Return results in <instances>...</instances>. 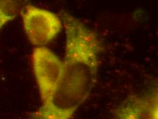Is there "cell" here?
Masks as SVG:
<instances>
[{
	"label": "cell",
	"instance_id": "cell-3",
	"mask_svg": "<svg viewBox=\"0 0 158 119\" xmlns=\"http://www.w3.org/2000/svg\"><path fill=\"white\" fill-rule=\"evenodd\" d=\"M33 71L42 103L47 101L53 92L64 71V60L50 49L36 47L31 55Z\"/></svg>",
	"mask_w": 158,
	"mask_h": 119
},
{
	"label": "cell",
	"instance_id": "cell-2",
	"mask_svg": "<svg viewBox=\"0 0 158 119\" xmlns=\"http://www.w3.org/2000/svg\"><path fill=\"white\" fill-rule=\"evenodd\" d=\"M21 15L25 34L35 47L49 43L64 28L60 16L38 6L27 4Z\"/></svg>",
	"mask_w": 158,
	"mask_h": 119
},
{
	"label": "cell",
	"instance_id": "cell-4",
	"mask_svg": "<svg viewBox=\"0 0 158 119\" xmlns=\"http://www.w3.org/2000/svg\"><path fill=\"white\" fill-rule=\"evenodd\" d=\"M115 119H158L157 88L128 97L113 111Z\"/></svg>",
	"mask_w": 158,
	"mask_h": 119
},
{
	"label": "cell",
	"instance_id": "cell-1",
	"mask_svg": "<svg viewBox=\"0 0 158 119\" xmlns=\"http://www.w3.org/2000/svg\"><path fill=\"white\" fill-rule=\"evenodd\" d=\"M65 34L64 68L51 97L30 119H71L96 82L102 45L95 33L66 11L61 12Z\"/></svg>",
	"mask_w": 158,
	"mask_h": 119
},
{
	"label": "cell",
	"instance_id": "cell-5",
	"mask_svg": "<svg viewBox=\"0 0 158 119\" xmlns=\"http://www.w3.org/2000/svg\"><path fill=\"white\" fill-rule=\"evenodd\" d=\"M29 0H0V31L21 15Z\"/></svg>",
	"mask_w": 158,
	"mask_h": 119
}]
</instances>
